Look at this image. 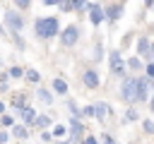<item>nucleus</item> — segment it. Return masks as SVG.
Segmentation results:
<instances>
[{
	"label": "nucleus",
	"instance_id": "3",
	"mask_svg": "<svg viewBox=\"0 0 154 144\" xmlns=\"http://www.w3.org/2000/svg\"><path fill=\"white\" fill-rule=\"evenodd\" d=\"M77 38H79V29L72 24V26H67L65 31H60V41L65 43V46H75L77 43Z\"/></svg>",
	"mask_w": 154,
	"mask_h": 144
},
{
	"label": "nucleus",
	"instance_id": "34",
	"mask_svg": "<svg viewBox=\"0 0 154 144\" xmlns=\"http://www.w3.org/2000/svg\"><path fill=\"white\" fill-rule=\"evenodd\" d=\"M152 55H154V43H152Z\"/></svg>",
	"mask_w": 154,
	"mask_h": 144
},
{
	"label": "nucleus",
	"instance_id": "16",
	"mask_svg": "<svg viewBox=\"0 0 154 144\" xmlns=\"http://www.w3.org/2000/svg\"><path fill=\"white\" fill-rule=\"evenodd\" d=\"M36 127H41V130H43V127H51V118H48V115H38V118H36Z\"/></svg>",
	"mask_w": 154,
	"mask_h": 144
},
{
	"label": "nucleus",
	"instance_id": "12",
	"mask_svg": "<svg viewBox=\"0 0 154 144\" xmlns=\"http://www.w3.org/2000/svg\"><path fill=\"white\" fill-rule=\"evenodd\" d=\"M53 89H55V94H67V84H65V79H53Z\"/></svg>",
	"mask_w": 154,
	"mask_h": 144
},
{
	"label": "nucleus",
	"instance_id": "33",
	"mask_svg": "<svg viewBox=\"0 0 154 144\" xmlns=\"http://www.w3.org/2000/svg\"><path fill=\"white\" fill-rule=\"evenodd\" d=\"M152 110H154V96H152Z\"/></svg>",
	"mask_w": 154,
	"mask_h": 144
},
{
	"label": "nucleus",
	"instance_id": "30",
	"mask_svg": "<svg viewBox=\"0 0 154 144\" xmlns=\"http://www.w3.org/2000/svg\"><path fill=\"white\" fill-rule=\"evenodd\" d=\"M17 7H19V10H26V7H29V2H26V0H22V2H17Z\"/></svg>",
	"mask_w": 154,
	"mask_h": 144
},
{
	"label": "nucleus",
	"instance_id": "32",
	"mask_svg": "<svg viewBox=\"0 0 154 144\" xmlns=\"http://www.w3.org/2000/svg\"><path fill=\"white\" fill-rule=\"evenodd\" d=\"M0 113H5V103L2 101H0Z\"/></svg>",
	"mask_w": 154,
	"mask_h": 144
},
{
	"label": "nucleus",
	"instance_id": "1",
	"mask_svg": "<svg viewBox=\"0 0 154 144\" xmlns=\"http://www.w3.org/2000/svg\"><path fill=\"white\" fill-rule=\"evenodd\" d=\"M34 26H36V36H41V38H51V36H55L58 29H60L58 17H41V19H36Z\"/></svg>",
	"mask_w": 154,
	"mask_h": 144
},
{
	"label": "nucleus",
	"instance_id": "13",
	"mask_svg": "<svg viewBox=\"0 0 154 144\" xmlns=\"http://www.w3.org/2000/svg\"><path fill=\"white\" fill-rule=\"evenodd\" d=\"M94 110H96V118H106L108 110H111V106H108V103H96Z\"/></svg>",
	"mask_w": 154,
	"mask_h": 144
},
{
	"label": "nucleus",
	"instance_id": "28",
	"mask_svg": "<svg viewBox=\"0 0 154 144\" xmlns=\"http://www.w3.org/2000/svg\"><path fill=\"white\" fill-rule=\"evenodd\" d=\"M2 125H7V127H10V125H12V118H10V115H2Z\"/></svg>",
	"mask_w": 154,
	"mask_h": 144
},
{
	"label": "nucleus",
	"instance_id": "15",
	"mask_svg": "<svg viewBox=\"0 0 154 144\" xmlns=\"http://www.w3.org/2000/svg\"><path fill=\"white\" fill-rule=\"evenodd\" d=\"M22 118H24L26 122H36V113H34V108H22Z\"/></svg>",
	"mask_w": 154,
	"mask_h": 144
},
{
	"label": "nucleus",
	"instance_id": "10",
	"mask_svg": "<svg viewBox=\"0 0 154 144\" xmlns=\"http://www.w3.org/2000/svg\"><path fill=\"white\" fill-rule=\"evenodd\" d=\"M120 12H123V5L118 2V5H111V7L106 10V17H108V19H118V17H120Z\"/></svg>",
	"mask_w": 154,
	"mask_h": 144
},
{
	"label": "nucleus",
	"instance_id": "2",
	"mask_svg": "<svg viewBox=\"0 0 154 144\" xmlns=\"http://www.w3.org/2000/svg\"><path fill=\"white\" fill-rule=\"evenodd\" d=\"M137 94H140V79L125 77V79H123V86H120V96H123L128 103H135V101H137Z\"/></svg>",
	"mask_w": 154,
	"mask_h": 144
},
{
	"label": "nucleus",
	"instance_id": "26",
	"mask_svg": "<svg viewBox=\"0 0 154 144\" xmlns=\"http://www.w3.org/2000/svg\"><path fill=\"white\" fill-rule=\"evenodd\" d=\"M82 144H99V142H96V137H84Z\"/></svg>",
	"mask_w": 154,
	"mask_h": 144
},
{
	"label": "nucleus",
	"instance_id": "24",
	"mask_svg": "<svg viewBox=\"0 0 154 144\" xmlns=\"http://www.w3.org/2000/svg\"><path fill=\"white\" fill-rule=\"evenodd\" d=\"M60 10H75V2H67V0L60 2Z\"/></svg>",
	"mask_w": 154,
	"mask_h": 144
},
{
	"label": "nucleus",
	"instance_id": "31",
	"mask_svg": "<svg viewBox=\"0 0 154 144\" xmlns=\"http://www.w3.org/2000/svg\"><path fill=\"white\" fill-rule=\"evenodd\" d=\"M103 144H113V139H111L108 134H103Z\"/></svg>",
	"mask_w": 154,
	"mask_h": 144
},
{
	"label": "nucleus",
	"instance_id": "14",
	"mask_svg": "<svg viewBox=\"0 0 154 144\" xmlns=\"http://www.w3.org/2000/svg\"><path fill=\"white\" fill-rule=\"evenodd\" d=\"M36 96H38L46 106H51V103H53V96H51V91H46V89H38V91H36Z\"/></svg>",
	"mask_w": 154,
	"mask_h": 144
},
{
	"label": "nucleus",
	"instance_id": "5",
	"mask_svg": "<svg viewBox=\"0 0 154 144\" xmlns=\"http://www.w3.org/2000/svg\"><path fill=\"white\" fill-rule=\"evenodd\" d=\"M103 7L101 5H89V19H91V24H101L103 22Z\"/></svg>",
	"mask_w": 154,
	"mask_h": 144
},
{
	"label": "nucleus",
	"instance_id": "29",
	"mask_svg": "<svg viewBox=\"0 0 154 144\" xmlns=\"http://www.w3.org/2000/svg\"><path fill=\"white\" fill-rule=\"evenodd\" d=\"M147 74H149V77H154V62H149V65H147Z\"/></svg>",
	"mask_w": 154,
	"mask_h": 144
},
{
	"label": "nucleus",
	"instance_id": "22",
	"mask_svg": "<svg viewBox=\"0 0 154 144\" xmlns=\"http://www.w3.org/2000/svg\"><path fill=\"white\" fill-rule=\"evenodd\" d=\"M26 79H29V82H38V72H36V70H29V72H26Z\"/></svg>",
	"mask_w": 154,
	"mask_h": 144
},
{
	"label": "nucleus",
	"instance_id": "9",
	"mask_svg": "<svg viewBox=\"0 0 154 144\" xmlns=\"http://www.w3.org/2000/svg\"><path fill=\"white\" fill-rule=\"evenodd\" d=\"M137 53H140V55H152V43H149V38H140Z\"/></svg>",
	"mask_w": 154,
	"mask_h": 144
},
{
	"label": "nucleus",
	"instance_id": "11",
	"mask_svg": "<svg viewBox=\"0 0 154 144\" xmlns=\"http://www.w3.org/2000/svg\"><path fill=\"white\" fill-rule=\"evenodd\" d=\"M149 96V82L147 79H140V94H137V101H144Z\"/></svg>",
	"mask_w": 154,
	"mask_h": 144
},
{
	"label": "nucleus",
	"instance_id": "19",
	"mask_svg": "<svg viewBox=\"0 0 154 144\" xmlns=\"http://www.w3.org/2000/svg\"><path fill=\"white\" fill-rule=\"evenodd\" d=\"M67 108H70V113H72V115H79V113H82V110L77 108V103H75V101H67Z\"/></svg>",
	"mask_w": 154,
	"mask_h": 144
},
{
	"label": "nucleus",
	"instance_id": "8",
	"mask_svg": "<svg viewBox=\"0 0 154 144\" xmlns=\"http://www.w3.org/2000/svg\"><path fill=\"white\" fill-rule=\"evenodd\" d=\"M84 84H87L89 89H96V86H99V74H96V70H87V72H84Z\"/></svg>",
	"mask_w": 154,
	"mask_h": 144
},
{
	"label": "nucleus",
	"instance_id": "4",
	"mask_svg": "<svg viewBox=\"0 0 154 144\" xmlns=\"http://www.w3.org/2000/svg\"><path fill=\"white\" fill-rule=\"evenodd\" d=\"M5 24H7L12 31H22V26H24V19H22L17 12H5Z\"/></svg>",
	"mask_w": 154,
	"mask_h": 144
},
{
	"label": "nucleus",
	"instance_id": "6",
	"mask_svg": "<svg viewBox=\"0 0 154 144\" xmlns=\"http://www.w3.org/2000/svg\"><path fill=\"white\" fill-rule=\"evenodd\" d=\"M111 72H113V74H123V72H125V67H123V60H120V53H118V50H113V53H111Z\"/></svg>",
	"mask_w": 154,
	"mask_h": 144
},
{
	"label": "nucleus",
	"instance_id": "20",
	"mask_svg": "<svg viewBox=\"0 0 154 144\" xmlns=\"http://www.w3.org/2000/svg\"><path fill=\"white\" fill-rule=\"evenodd\" d=\"M51 134H53V137H55V139H58V137H63V134H65V127H60V125H55V127H53V132H51Z\"/></svg>",
	"mask_w": 154,
	"mask_h": 144
},
{
	"label": "nucleus",
	"instance_id": "25",
	"mask_svg": "<svg viewBox=\"0 0 154 144\" xmlns=\"http://www.w3.org/2000/svg\"><path fill=\"white\" fill-rule=\"evenodd\" d=\"M125 118H128V120H137L140 115H137V110H128V115H125Z\"/></svg>",
	"mask_w": 154,
	"mask_h": 144
},
{
	"label": "nucleus",
	"instance_id": "23",
	"mask_svg": "<svg viewBox=\"0 0 154 144\" xmlns=\"http://www.w3.org/2000/svg\"><path fill=\"white\" fill-rule=\"evenodd\" d=\"M144 132H154V120H144Z\"/></svg>",
	"mask_w": 154,
	"mask_h": 144
},
{
	"label": "nucleus",
	"instance_id": "21",
	"mask_svg": "<svg viewBox=\"0 0 154 144\" xmlns=\"http://www.w3.org/2000/svg\"><path fill=\"white\" fill-rule=\"evenodd\" d=\"M22 74H24L22 67H10V77H22Z\"/></svg>",
	"mask_w": 154,
	"mask_h": 144
},
{
	"label": "nucleus",
	"instance_id": "7",
	"mask_svg": "<svg viewBox=\"0 0 154 144\" xmlns=\"http://www.w3.org/2000/svg\"><path fill=\"white\" fill-rule=\"evenodd\" d=\"M82 132H84V125H82L77 118H72V120H70V134H72L70 139H79V137H82Z\"/></svg>",
	"mask_w": 154,
	"mask_h": 144
},
{
	"label": "nucleus",
	"instance_id": "17",
	"mask_svg": "<svg viewBox=\"0 0 154 144\" xmlns=\"http://www.w3.org/2000/svg\"><path fill=\"white\" fill-rule=\"evenodd\" d=\"M128 67H130V70H135V72H137V70H142L140 58H130V60H128Z\"/></svg>",
	"mask_w": 154,
	"mask_h": 144
},
{
	"label": "nucleus",
	"instance_id": "27",
	"mask_svg": "<svg viewBox=\"0 0 154 144\" xmlns=\"http://www.w3.org/2000/svg\"><path fill=\"white\" fill-rule=\"evenodd\" d=\"M101 55H103V53H101V46H96V48H94V58L101 60Z\"/></svg>",
	"mask_w": 154,
	"mask_h": 144
},
{
	"label": "nucleus",
	"instance_id": "18",
	"mask_svg": "<svg viewBox=\"0 0 154 144\" xmlns=\"http://www.w3.org/2000/svg\"><path fill=\"white\" fill-rule=\"evenodd\" d=\"M12 134H14V137H17V139H24V137H26V130H24V127H19V125H17V127H14V130H12Z\"/></svg>",
	"mask_w": 154,
	"mask_h": 144
}]
</instances>
